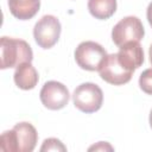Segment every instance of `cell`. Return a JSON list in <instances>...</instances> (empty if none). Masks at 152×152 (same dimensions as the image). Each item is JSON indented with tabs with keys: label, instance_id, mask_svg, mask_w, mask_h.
<instances>
[{
	"label": "cell",
	"instance_id": "obj_1",
	"mask_svg": "<svg viewBox=\"0 0 152 152\" xmlns=\"http://www.w3.org/2000/svg\"><path fill=\"white\" fill-rule=\"evenodd\" d=\"M38 141V133L30 122H19L0 138V148L6 152H32Z\"/></svg>",
	"mask_w": 152,
	"mask_h": 152
},
{
	"label": "cell",
	"instance_id": "obj_2",
	"mask_svg": "<svg viewBox=\"0 0 152 152\" xmlns=\"http://www.w3.org/2000/svg\"><path fill=\"white\" fill-rule=\"evenodd\" d=\"M1 51V69L17 68L19 64L25 62H32L33 52L28 43L23 39L1 37L0 39Z\"/></svg>",
	"mask_w": 152,
	"mask_h": 152
},
{
	"label": "cell",
	"instance_id": "obj_3",
	"mask_svg": "<svg viewBox=\"0 0 152 152\" xmlns=\"http://www.w3.org/2000/svg\"><path fill=\"white\" fill-rule=\"evenodd\" d=\"M72 102L75 107L83 113H95L102 106L103 93L97 84L86 82L76 87L74 90Z\"/></svg>",
	"mask_w": 152,
	"mask_h": 152
},
{
	"label": "cell",
	"instance_id": "obj_4",
	"mask_svg": "<svg viewBox=\"0 0 152 152\" xmlns=\"http://www.w3.org/2000/svg\"><path fill=\"white\" fill-rule=\"evenodd\" d=\"M74 55L75 61L81 69L88 71H99L102 62L107 57V51L99 43L86 40L78 44Z\"/></svg>",
	"mask_w": 152,
	"mask_h": 152
},
{
	"label": "cell",
	"instance_id": "obj_5",
	"mask_svg": "<svg viewBox=\"0 0 152 152\" xmlns=\"http://www.w3.org/2000/svg\"><path fill=\"white\" fill-rule=\"evenodd\" d=\"M145 30L138 17L128 15L122 18L112 30V40L116 46L128 42H140L144 38Z\"/></svg>",
	"mask_w": 152,
	"mask_h": 152
},
{
	"label": "cell",
	"instance_id": "obj_6",
	"mask_svg": "<svg viewBox=\"0 0 152 152\" xmlns=\"http://www.w3.org/2000/svg\"><path fill=\"white\" fill-rule=\"evenodd\" d=\"M62 26L59 20L51 14L43 15L33 27V37L42 49L52 48L59 39Z\"/></svg>",
	"mask_w": 152,
	"mask_h": 152
},
{
	"label": "cell",
	"instance_id": "obj_7",
	"mask_svg": "<svg viewBox=\"0 0 152 152\" xmlns=\"http://www.w3.org/2000/svg\"><path fill=\"white\" fill-rule=\"evenodd\" d=\"M99 72L101 78L107 83L113 86H121L131 81L134 71L129 70L120 62L118 53H110L107 55L102 62Z\"/></svg>",
	"mask_w": 152,
	"mask_h": 152
},
{
	"label": "cell",
	"instance_id": "obj_8",
	"mask_svg": "<svg viewBox=\"0 0 152 152\" xmlns=\"http://www.w3.org/2000/svg\"><path fill=\"white\" fill-rule=\"evenodd\" d=\"M39 97L45 108L50 110H58L68 104L70 94L63 83L57 81H48L42 87Z\"/></svg>",
	"mask_w": 152,
	"mask_h": 152
},
{
	"label": "cell",
	"instance_id": "obj_9",
	"mask_svg": "<svg viewBox=\"0 0 152 152\" xmlns=\"http://www.w3.org/2000/svg\"><path fill=\"white\" fill-rule=\"evenodd\" d=\"M118 57L125 66L134 71L144 63V50L139 42H128L119 46Z\"/></svg>",
	"mask_w": 152,
	"mask_h": 152
},
{
	"label": "cell",
	"instance_id": "obj_10",
	"mask_svg": "<svg viewBox=\"0 0 152 152\" xmlns=\"http://www.w3.org/2000/svg\"><path fill=\"white\" fill-rule=\"evenodd\" d=\"M13 78L18 88L23 90H30L37 86L39 76L36 68L31 64V62H25L15 68Z\"/></svg>",
	"mask_w": 152,
	"mask_h": 152
},
{
	"label": "cell",
	"instance_id": "obj_11",
	"mask_svg": "<svg viewBox=\"0 0 152 152\" xmlns=\"http://www.w3.org/2000/svg\"><path fill=\"white\" fill-rule=\"evenodd\" d=\"M10 12L19 20L33 18L40 7V0H7Z\"/></svg>",
	"mask_w": 152,
	"mask_h": 152
},
{
	"label": "cell",
	"instance_id": "obj_12",
	"mask_svg": "<svg viewBox=\"0 0 152 152\" xmlns=\"http://www.w3.org/2000/svg\"><path fill=\"white\" fill-rule=\"evenodd\" d=\"M89 13L100 20L110 18L116 11V0H88Z\"/></svg>",
	"mask_w": 152,
	"mask_h": 152
},
{
	"label": "cell",
	"instance_id": "obj_13",
	"mask_svg": "<svg viewBox=\"0 0 152 152\" xmlns=\"http://www.w3.org/2000/svg\"><path fill=\"white\" fill-rule=\"evenodd\" d=\"M139 87L144 93L152 95V68H148L141 72L139 77Z\"/></svg>",
	"mask_w": 152,
	"mask_h": 152
},
{
	"label": "cell",
	"instance_id": "obj_14",
	"mask_svg": "<svg viewBox=\"0 0 152 152\" xmlns=\"http://www.w3.org/2000/svg\"><path fill=\"white\" fill-rule=\"evenodd\" d=\"M40 151L44 152V151H66V147L63 145V142L56 138H49V139H45L42 147H40Z\"/></svg>",
	"mask_w": 152,
	"mask_h": 152
},
{
	"label": "cell",
	"instance_id": "obj_15",
	"mask_svg": "<svg viewBox=\"0 0 152 152\" xmlns=\"http://www.w3.org/2000/svg\"><path fill=\"white\" fill-rule=\"evenodd\" d=\"M93 150H95V151H99V150H109V151H112L113 147L106 141H100L97 145H94V146L89 147V151H93Z\"/></svg>",
	"mask_w": 152,
	"mask_h": 152
},
{
	"label": "cell",
	"instance_id": "obj_16",
	"mask_svg": "<svg viewBox=\"0 0 152 152\" xmlns=\"http://www.w3.org/2000/svg\"><path fill=\"white\" fill-rule=\"evenodd\" d=\"M146 17H147V20H148V24L152 26V1L150 2L148 7H147V11H146Z\"/></svg>",
	"mask_w": 152,
	"mask_h": 152
},
{
	"label": "cell",
	"instance_id": "obj_17",
	"mask_svg": "<svg viewBox=\"0 0 152 152\" xmlns=\"http://www.w3.org/2000/svg\"><path fill=\"white\" fill-rule=\"evenodd\" d=\"M148 56H150V62H151V64H152V44H151L150 50H148Z\"/></svg>",
	"mask_w": 152,
	"mask_h": 152
},
{
	"label": "cell",
	"instance_id": "obj_18",
	"mask_svg": "<svg viewBox=\"0 0 152 152\" xmlns=\"http://www.w3.org/2000/svg\"><path fill=\"white\" fill-rule=\"evenodd\" d=\"M148 121H150V126H151V128H152V109H151V112H150V118H148Z\"/></svg>",
	"mask_w": 152,
	"mask_h": 152
}]
</instances>
